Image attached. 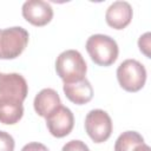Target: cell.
Masks as SVG:
<instances>
[{"instance_id": "obj_8", "label": "cell", "mask_w": 151, "mask_h": 151, "mask_svg": "<svg viewBox=\"0 0 151 151\" xmlns=\"http://www.w3.org/2000/svg\"><path fill=\"white\" fill-rule=\"evenodd\" d=\"M21 12H22V17L34 26H45L53 18L52 6L42 0L25 1Z\"/></svg>"}, {"instance_id": "obj_12", "label": "cell", "mask_w": 151, "mask_h": 151, "mask_svg": "<svg viewBox=\"0 0 151 151\" xmlns=\"http://www.w3.org/2000/svg\"><path fill=\"white\" fill-rule=\"evenodd\" d=\"M144 143V138L136 131H125L116 140L114 151H132L134 146Z\"/></svg>"}, {"instance_id": "obj_14", "label": "cell", "mask_w": 151, "mask_h": 151, "mask_svg": "<svg viewBox=\"0 0 151 151\" xmlns=\"http://www.w3.org/2000/svg\"><path fill=\"white\" fill-rule=\"evenodd\" d=\"M61 151H90V149L84 142L78 140V139H73V140L67 142L63 146Z\"/></svg>"}, {"instance_id": "obj_2", "label": "cell", "mask_w": 151, "mask_h": 151, "mask_svg": "<svg viewBox=\"0 0 151 151\" xmlns=\"http://www.w3.org/2000/svg\"><path fill=\"white\" fill-rule=\"evenodd\" d=\"M55 71L64 84H71L85 78L87 65L80 52L77 50H66L58 55Z\"/></svg>"}, {"instance_id": "obj_4", "label": "cell", "mask_w": 151, "mask_h": 151, "mask_svg": "<svg viewBox=\"0 0 151 151\" xmlns=\"http://www.w3.org/2000/svg\"><path fill=\"white\" fill-rule=\"evenodd\" d=\"M28 38V32L20 26L0 29V59L19 57L26 48Z\"/></svg>"}, {"instance_id": "obj_9", "label": "cell", "mask_w": 151, "mask_h": 151, "mask_svg": "<svg viewBox=\"0 0 151 151\" xmlns=\"http://www.w3.org/2000/svg\"><path fill=\"white\" fill-rule=\"evenodd\" d=\"M132 14V7L127 1H114L106 9L105 20L112 28L123 29L131 22Z\"/></svg>"}, {"instance_id": "obj_5", "label": "cell", "mask_w": 151, "mask_h": 151, "mask_svg": "<svg viewBox=\"0 0 151 151\" xmlns=\"http://www.w3.org/2000/svg\"><path fill=\"white\" fill-rule=\"evenodd\" d=\"M117 79L125 91L137 92L145 85L146 70L138 60L126 59L117 68Z\"/></svg>"}, {"instance_id": "obj_7", "label": "cell", "mask_w": 151, "mask_h": 151, "mask_svg": "<svg viewBox=\"0 0 151 151\" xmlns=\"http://www.w3.org/2000/svg\"><path fill=\"white\" fill-rule=\"evenodd\" d=\"M46 125L50 133L53 137L63 138L67 136L73 129L74 125L73 113L68 107L60 105L46 117Z\"/></svg>"}, {"instance_id": "obj_15", "label": "cell", "mask_w": 151, "mask_h": 151, "mask_svg": "<svg viewBox=\"0 0 151 151\" xmlns=\"http://www.w3.org/2000/svg\"><path fill=\"white\" fill-rule=\"evenodd\" d=\"M138 46H139V50L147 57L150 58V52H149V48H150V33H145L144 35H142L138 40Z\"/></svg>"}, {"instance_id": "obj_17", "label": "cell", "mask_w": 151, "mask_h": 151, "mask_svg": "<svg viewBox=\"0 0 151 151\" xmlns=\"http://www.w3.org/2000/svg\"><path fill=\"white\" fill-rule=\"evenodd\" d=\"M132 151H151V150H150L149 145H146L145 143H142V144H138L137 146H134V149Z\"/></svg>"}, {"instance_id": "obj_13", "label": "cell", "mask_w": 151, "mask_h": 151, "mask_svg": "<svg viewBox=\"0 0 151 151\" xmlns=\"http://www.w3.org/2000/svg\"><path fill=\"white\" fill-rule=\"evenodd\" d=\"M14 146L13 137L8 132L0 130V151H14Z\"/></svg>"}, {"instance_id": "obj_1", "label": "cell", "mask_w": 151, "mask_h": 151, "mask_svg": "<svg viewBox=\"0 0 151 151\" xmlns=\"http://www.w3.org/2000/svg\"><path fill=\"white\" fill-rule=\"evenodd\" d=\"M27 93L28 85L21 74L0 72V109L22 105Z\"/></svg>"}, {"instance_id": "obj_3", "label": "cell", "mask_w": 151, "mask_h": 151, "mask_svg": "<svg viewBox=\"0 0 151 151\" xmlns=\"http://www.w3.org/2000/svg\"><path fill=\"white\" fill-rule=\"evenodd\" d=\"M86 51L92 61L99 66H110L118 58V45L106 34H93L86 41Z\"/></svg>"}, {"instance_id": "obj_11", "label": "cell", "mask_w": 151, "mask_h": 151, "mask_svg": "<svg viewBox=\"0 0 151 151\" xmlns=\"http://www.w3.org/2000/svg\"><path fill=\"white\" fill-rule=\"evenodd\" d=\"M60 105H61L60 97L58 92L53 88H42L40 92H38L33 101L35 112L44 118H46Z\"/></svg>"}, {"instance_id": "obj_16", "label": "cell", "mask_w": 151, "mask_h": 151, "mask_svg": "<svg viewBox=\"0 0 151 151\" xmlns=\"http://www.w3.org/2000/svg\"><path fill=\"white\" fill-rule=\"evenodd\" d=\"M21 151H50L44 144L41 143H38V142H32V143H28L26 144Z\"/></svg>"}, {"instance_id": "obj_6", "label": "cell", "mask_w": 151, "mask_h": 151, "mask_svg": "<svg viewBox=\"0 0 151 151\" xmlns=\"http://www.w3.org/2000/svg\"><path fill=\"white\" fill-rule=\"evenodd\" d=\"M85 130L94 143H104L112 133L111 117L104 110H91L85 117Z\"/></svg>"}, {"instance_id": "obj_10", "label": "cell", "mask_w": 151, "mask_h": 151, "mask_svg": "<svg viewBox=\"0 0 151 151\" xmlns=\"http://www.w3.org/2000/svg\"><path fill=\"white\" fill-rule=\"evenodd\" d=\"M63 90H64L66 98L77 105L86 104L93 97L92 85L90 84V81L86 78H84L79 81H76V83L64 84Z\"/></svg>"}]
</instances>
